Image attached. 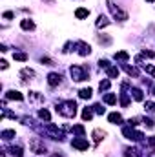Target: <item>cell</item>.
Wrapping results in <instances>:
<instances>
[{
  "label": "cell",
  "instance_id": "cell-8",
  "mask_svg": "<svg viewBox=\"0 0 155 157\" xmlns=\"http://www.w3.org/2000/svg\"><path fill=\"white\" fill-rule=\"evenodd\" d=\"M20 28H22L24 31H33V29H35V22L29 20V18H24V20L20 22Z\"/></svg>",
  "mask_w": 155,
  "mask_h": 157
},
{
  "label": "cell",
  "instance_id": "cell-13",
  "mask_svg": "<svg viewBox=\"0 0 155 157\" xmlns=\"http://www.w3.org/2000/svg\"><path fill=\"white\" fill-rule=\"evenodd\" d=\"M89 15V9H86V7H78L77 11H75V17H77L78 20H82V18H86Z\"/></svg>",
  "mask_w": 155,
  "mask_h": 157
},
{
  "label": "cell",
  "instance_id": "cell-16",
  "mask_svg": "<svg viewBox=\"0 0 155 157\" xmlns=\"http://www.w3.org/2000/svg\"><path fill=\"white\" fill-rule=\"evenodd\" d=\"M131 93H133V99H135V101H142V99H144L141 88H131Z\"/></svg>",
  "mask_w": 155,
  "mask_h": 157
},
{
  "label": "cell",
  "instance_id": "cell-19",
  "mask_svg": "<svg viewBox=\"0 0 155 157\" xmlns=\"http://www.w3.org/2000/svg\"><path fill=\"white\" fill-rule=\"evenodd\" d=\"M106 71H108V77L110 78H117L119 77V68H115V66H110Z\"/></svg>",
  "mask_w": 155,
  "mask_h": 157
},
{
  "label": "cell",
  "instance_id": "cell-37",
  "mask_svg": "<svg viewBox=\"0 0 155 157\" xmlns=\"http://www.w3.org/2000/svg\"><path fill=\"white\" fill-rule=\"evenodd\" d=\"M144 108H146V110H148V112H153V110H155V104H153V102H150V101H148V102H146V106H144Z\"/></svg>",
  "mask_w": 155,
  "mask_h": 157
},
{
  "label": "cell",
  "instance_id": "cell-20",
  "mask_svg": "<svg viewBox=\"0 0 155 157\" xmlns=\"http://www.w3.org/2000/svg\"><path fill=\"white\" fill-rule=\"evenodd\" d=\"M15 137V130H4L2 132V139L4 141H9V139H13Z\"/></svg>",
  "mask_w": 155,
  "mask_h": 157
},
{
  "label": "cell",
  "instance_id": "cell-30",
  "mask_svg": "<svg viewBox=\"0 0 155 157\" xmlns=\"http://www.w3.org/2000/svg\"><path fill=\"white\" fill-rule=\"evenodd\" d=\"M20 75H22V77H35V71L29 70V68H24V70L20 71Z\"/></svg>",
  "mask_w": 155,
  "mask_h": 157
},
{
  "label": "cell",
  "instance_id": "cell-2",
  "mask_svg": "<svg viewBox=\"0 0 155 157\" xmlns=\"http://www.w3.org/2000/svg\"><path fill=\"white\" fill-rule=\"evenodd\" d=\"M70 73H71V78L75 82H80V80H88V73L82 66H71L70 68Z\"/></svg>",
  "mask_w": 155,
  "mask_h": 157
},
{
  "label": "cell",
  "instance_id": "cell-5",
  "mask_svg": "<svg viewBox=\"0 0 155 157\" xmlns=\"http://www.w3.org/2000/svg\"><path fill=\"white\" fill-rule=\"evenodd\" d=\"M108 7H110V11H112V15L115 17L117 20H120V22H124V20H128V13L126 11H122L119 6H115L113 2H108Z\"/></svg>",
  "mask_w": 155,
  "mask_h": 157
},
{
  "label": "cell",
  "instance_id": "cell-7",
  "mask_svg": "<svg viewBox=\"0 0 155 157\" xmlns=\"http://www.w3.org/2000/svg\"><path fill=\"white\" fill-rule=\"evenodd\" d=\"M71 144H73V148H77V150H88V148H89V143H88L84 137H77V139H73Z\"/></svg>",
  "mask_w": 155,
  "mask_h": 157
},
{
  "label": "cell",
  "instance_id": "cell-24",
  "mask_svg": "<svg viewBox=\"0 0 155 157\" xmlns=\"http://www.w3.org/2000/svg\"><path fill=\"white\" fill-rule=\"evenodd\" d=\"M142 70H144L148 75L155 77V66H152V64H142Z\"/></svg>",
  "mask_w": 155,
  "mask_h": 157
},
{
  "label": "cell",
  "instance_id": "cell-42",
  "mask_svg": "<svg viewBox=\"0 0 155 157\" xmlns=\"http://www.w3.org/2000/svg\"><path fill=\"white\" fill-rule=\"evenodd\" d=\"M53 157H62V155H60V154H55V155H53Z\"/></svg>",
  "mask_w": 155,
  "mask_h": 157
},
{
  "label": "cell",
  "instance_id": "cell-17",
  "mask_svg": "<svg viewBox=\"0 0 155 157\" xmlns=\"http://www.w3.org/2000/svg\"><path fill=\"white\" fill-rule=\"evenodd\" d=\"M108 24H110V20H108L104 15H100V17L97 18V28H106Z\"/></svg>",
  "mask_w": 155,
  "mask_h": 157
},
{
  "label": "cell",
  "instance_id": "cell-39",
  "mask_svg": "<svg viewBox=\"0 0 155 157\" xmlns=\"http://www.w3.org/2000/svg\"><path fill=\"white\" fill-rule=\"evenodd\" d=\"M144 124H146L148 128H153V121H152V119H144Z\"/></svg>",
  "mask_w": 155,
  "mask_h": 157
},
{
  "label": "cell",
  "instance_id": "cell-31",
  "mask_svg": "<svg viewBox=\"0 0 155 157\" xmlns=\"http://www.w3.org/2000/svg\"><path fill=\"white\" fill-rule=\"evenodd\" d=\"M110 84H112V82H110L108 78H104V80H100V84H99V88H100V91H102V90H104V91H106V90H110Z\"/></svg>",
  "mask_w": 155,
  "mask_h": 157
},
{
  "label": "cell",
  "instance_id": "cell-34",
  "mask_svg": "<svg viewBox=\"0 0 155 157\" xmlns=\"http://www.w3.org/2000/svg\"><path fill=\"white\" fill-rule=\"evenodd\" d=\"M40 62H42V64H46V66H53V60H51L49 57H42V59H40Z\"/></svg>",
  "mask_w": 155,
  "mask_h": 157
},
{
  "label": "cell",
  "instance_id": "cell-29",
  "mask_svg": "<svg viewBox=\"0 0 155 157\" xmlns=\"http://www.w3.org/2000/svg\"><path fill=\"white\" fill-rule=\"evenodd\" d=\"M13 59H15V60H22V62H24V60H28V55L20 51V53H13Z\"/></svg>",
  "mask_w": 155,
  "mask_h": 157
},
{
  "label": "cell",
  "instance_id": "cell-15",
  "mask_svg": "<svg viewBox=\"0 0 155 157\" xmlns=\"http://www.w3.org/2000/svg\"><path fill=\"white\" fill-rule=\"evenodd\" d=\"M102 101H104L106 104H115V102H117V95H115V93H106Z\"/></svg>",
  "mask_w": 155,
  "mask_h": 157
},
{
  "label": "cell",
  "instance_id": "cell-36",
  "mask_svg": "<svg viewBox=\"0 0 155 157\" xmlns=\"http://www.w3.org/2000/svg\"><path fill=\"white\" fill-rule=\"evenodd\" d=\"M2 17H4L6 20H11V18L15 17V13H13V11H4V15H2Z\"/></svg>",
  "mask_w": 155,
  "mask_h": 157
},
{
  "label": "cell",
  "instance_id": "cell-4",
  "mask_svg": "<svg viewBox=\"0 0 155 157\" xmlns=\"http://www.w3.org/2000/svg\"><path fill=\"white\" fill-rule=\"evenodd\" d=\"M122 135L126 137V139H130V141H142V133L141 132H135L131 126H124L122 128Z\"/></svg>",
  "mask_w": 155,
  "mask_h": 157
},
{
  "label": "cell",
  "instance_id": "cell-3",
  "mask_svg": "<svg viewBox=\"0 0 155 157\" xmlns=\"http://www.w3.org/2000/svg\"><path fill=\"white\" fill-rule=\"evenodd\" d=\"M29 148H31V152H35L39 155H44L46 154V144H44V141H40L39 137H33L29 141Z\"/></svg>",
  "mask_w": 155,
  "mask_h": 157
},
{
  "label": "cell",
  "instance_id": "cell-18",
  "mask_svg": "<svg viewBox=\"0 0 155 157\" xmlns=\"http://www.w3.org/2000/svg\"><path fill=\"white\" fill-rule=\"evenodd\" d=\"M91 93H93V91H91V88H82V90L78 91L80 99H89V97H91Z\"/></svg>",
  "mask_w": 155,
  "mask_h": 157
},
{
  "label": "cell",
  "instance_id": "cell-1",
  "mask_svg": "<svg viewBox=\"0 0 155 157\" xmlns=\"http://www.w3.org/2000/svg\"><path fill=\"white\" fill-rule=\"evenodd\" d=\"M57 113H60L62 117L73 119L77 115V102L75 101H64L57 104Z\"/></svg>",
  "mask_w": 155,
  "mask_h": 157
},
{
  "label": "cell",
  "instance_id": "cell-14",
  "mask_svg": "<svg viewBox=\"0 0 155 157\" xmlns=\"http://www.w3.org/2000/svg\"><path fill=\"white\" fill-rule=\"evenodd\" d=\"M29 101L31 102H42L44 101V95H40L39 91H29Z\"/></svg>",
  "mask_w": 155,
  "mask_h": 157
},
{
  "label": "cell",
  "instance_id": "cell-22",
  "mask_svg": "<svg viewBox=\"0 0 155 157\" xmlns=\"http://www.w3.org/2000/svg\"><path fill=\"white\" fill-rule=\"evenodd\" d=\"M126 157H141V152L137 148H126Z\"/></svg>",
  "mask_w": 155,
  "mask_h": 157
},
{
  "label": "cell",
  "instance_id": "cell-38",
  "mask_svg": "<svg viewBox=\"0 0 155 157\" xmlns=\"http://www.w3.org/2000/svg\"><path fill=\"white\" fill-rule=\"evenodd\" d=\"M93 108H95V112H97V113H104V108H102L100 104H95Z\"/></svg>",
  "mask_w": 155,
  "mask_h": 157
},
{
  "label": "cell",
  "instance_id": "cell-26",
  "mask_svg": "<svg viewBox=\"0 0 155 157\" xmlns=\"http://www.w3.org/2000/svg\"><path fill=\"white\" fill-rule=\"evenodd\" d=\"M91 117H93L91 108H84V110H82V119H84V121H89Z\"/></svg>",
  "mask_w": 155,
  "mask_h": 157
},
{
  "label": "cell",
  "instance_id": "cell-27",
  "mask_svg": "<svg viewBox=\"0 0 155 157\" xmlns=\"http://www.w3.org/2000/svg\"><path fill=\"white\" fill-rule=\"evenodd\" d=\"M124 70H126V73H128V75H131V77H137V75H139V71H137L133 66H128V64H126V66H124Z\"/></svg>",
  "mask_w": 155,
  "mask_h": 157
},
{
  "label": "cell",
  "instance_id": "cell-10",
  "mask_svg": "<svg viewBox=\"0 0 155 157\" xmlns=\"http://www.w3.org/2000/svg\"><path fill=\"white\" fill-rule=\"evenodd\" d=\"M47 84H49V86L60 84V75H59V73H49V75H47Z\"/></svg>",
  "mask_w": 155,
  "mask_h": 157
},
{
  "label": "cell",
  "instance_id": "cell-43",
  "mask_svg": "<svg viewBox=\"0 0 155 157\" xmlns=\"http://www.w3.org/2000/svg\"><path fill=\"white\" fill-rule=\"evenodd\" d=\"M153 95H155V88H153Z\"/></svg>",
  "mask_w": 155,
  "mask_h": 157
},
{
  "label": "cell",
  "instance_id": "cell-35",
  "mask_svg": "<svg viewBox=\"0 0 155 157\" xmlns=\"http://www.w3.org/2000/svg\"><path fill=\"white\" fill-rule=\"evenodd\" d=\"M99 66L104 68V70H108V68H110V62H108L106 59H100V60H99Z\"/></svg>",
  "mask_w": 155,
  "mask_h": 157
},
{
  "label": "cell",
  "instance_id": "cell-41",
  "mask_svg": "<svg viewBox=\"0 0 155 157\" xmlns=\"http://www.w3.org/2000/svg\"><path fill=\"white\" fill-rule=\"evenodd\" d=\"M148 143H150L152 146H155V137H150V139H148Z\"/></svg>",
  "mask_w": 155,
  "mask_h": 157
},
{
  "label": "cell",
  "instance_id": "cell-40",
  "mask_svg": "<svg viewBox=\"0 0 155 157\" xmlns=\"http://www.w3.org/2000/svg\"><path fill=\"white\" fill-rule=\"evenodd\" d=\"M0 68L6 70V68H7V62H6V60H0Z\"/></svg>",
  "mask_w": 155,
  "mask_h": 157
},
{
  "label": "cell",
  "instance_id": "cell-9",
  "mask_svg": "<svg viewBox=\"0 0 155 157\" xmlns=\"http://www.w3.org/2000/svg\"><path fill=\"white\" fill-rule=\"evenodd\" d=\"M6 99H13V101H24V95L20 91H15V90H9L6 93Z\"/></svg>",
  "mask_w": 155,
  "mask_h": 157
},
{
  "label": "cell",
  "instance_id": "cell-28",
  "mask_svg": "<svg viewBox=\"0 0 155 157\" xmlns=\"http://www.w3.org/2000/svg\"><path fill=\"white\" fill-rule=\"evenodd\" d=\"M11 154H13V155H17V157L24 155V152H22V148H20V146H11Z\"/></svg>",
  "mask_w": 155,
  "mask_h": 157
},
{
  "label": "cell",
  "instance_id": "cell-21",
  "mask_svg": "<svg viewBox=\"0 0 155 157\" xmlns=\"http://www.w3.org/2000/svg\"><path fill=\"white\" fill-rule=\"evenodd\" d=\"M99 44L110 46V44H112V37H108V35H99Z\"/></svg>",
  "mask_w": 155,
  "mask_h": 157
},
{
  "label": "cell",
  "instance_id": "cell-11",
  "mask_svg": "<svg viewBox=\"0 0 155 157\" xmlns=\"http://www.w3.org/2000/svg\"><path fill=\"white\" fill-rule=\"evenodd\" d=\"M104 135H106V132H104V130H100V128L93 130V139H95V143H100V141L104 139Z\"/></svg>",
  "mask_w": 155,
  "mask_h": 157
},
{
  "label": "cell",
  "instance_id": "cell-23",
  "mask_svg": "<svg viewBox=\"0 0 155 157\" xmlns=\"http://www.w3.org/2000/svg\"><path fill=\"white\" fill-rule=\"evenodd\" d=\"M39 117L42 119V121H46V122H49V121H51V115H49V112H47L46 108H44V110H40V112H39Z\"/></svg>",
  "mask_w": 155,
  "mask_h": 157
},
{
  "label": "cell",
  "instance_id": "cell-6",
  "mask_svg": "<svg viewBox=\"0 0 155 157\" xmlns=\"http://www.w3.org/2000/svg\"><path fill=\"white\" fill-rule=\"evenodd\" d=\"M75 48H77V53L80 55V57H88V55L91 53L89 44H86V42H82V40H78L77 44H75Z\"/></svg>",
  "mask_w": 155,
  "mask_h": 157
},
{
  "label": "cell",
  "instance_id": "cell-32",
  "mask_svg": "<svg viewBox=\"0 0 155 157\" xmlns=\"http://www.w3.org/2000/svg\"><path fill=\"white\" fill-rule=\"evenodd\" d=\"M120 104H122L124 108H126V106L130 104V99H128V93H124V91L120 93Z\"/></svg>",
  "mask_w": 155,
  "mask_h": 157
},
{
  "label": "cell",
  "instance_id": "cell-44",
  "mask_svg": "<svg viewBox=\"0 0 155 157\" xmlns=\"http://www.w3.org/2000/svg\"><path fill=\"white\" fill-rule=\"evenodd\" d=\"M148 2H153V0H148Z\"/></svg>",
  "mask_w": 155,
  "mask_h": 157
},
{
  "label": "cell",
  "instance_id": "cell-33",
  "mask_svg": "<svg viewBox=\"0 0 155 157\" xmlns=\"http://www.w3.org/2000/svg\"><path fill=\"white\" fill-rule=\"evenodd\" d=\"M73 132L82 137V135H84V126H82V124H75V126H73Z\"/></svg>",
  "mask_w": 155,
  "mask_h": 157
},
{
  "label": "cell",
  "instance_id": "cell-12",
  "mask_svg": "<svg viewBox=\"0 0 155 157\" xmlns=\"http://www.w3.org/2000/svg\"><path fill=\"white\" fill-rule=\"evenodd\" d=\"M108 121H110L112 124H122V115H120V113H110V115H108Z\"/></svg>",
  "mask_w": 155,
  "mask_h": 157
},
{
  "label": "cell",
  "instance_id": "cell-25",
  "mask_svg": "<svg viewBox=\"0 0 155 157\" xmlns=\"http://www.w3.org/2000/svg\"><path fill=\"white\" fill-rule=\"evenodd\" d=\"M128 59H130V55L126 51H117L115 53V60H128Z\"/></svg>",
  "mask_w": 155,
  "mask_h": 157
}]
</instances>
